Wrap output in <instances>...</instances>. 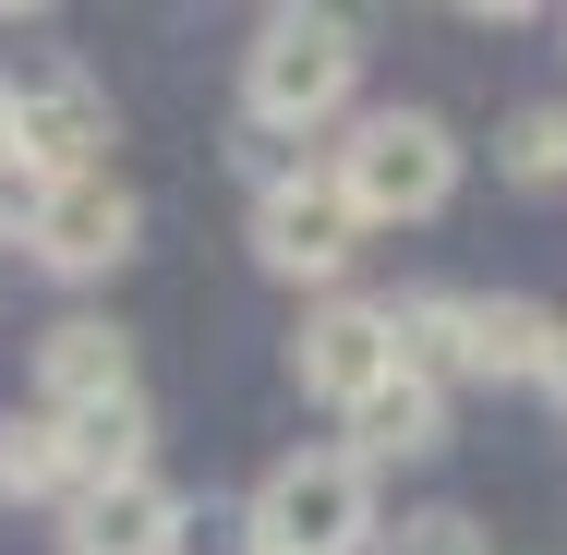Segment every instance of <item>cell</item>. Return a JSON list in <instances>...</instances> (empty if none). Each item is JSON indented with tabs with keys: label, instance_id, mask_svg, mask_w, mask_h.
I'll return each mask as SVG.
<instances>
[{
	"label": "cell",
	"instance_id": "6da1fadb",
	"mask_svg": "<svg viewBox=\"0 0 567 555\" xmlns=\"http://www.w3.org/2000/svg\"><path fill=\"white\" fill-rule=\"evenodd\" d=\"M362 85V24L350 12H266L254 49H241V133H315L350 110Z\"/></svg>",
	"mask_w": 567,
	"mask_h": 555
},
{
	"label": "cell",
	"instance_id": "7a4b0ae2",
	"mask_svg": "<svg viewBox=\"0 0 567 555\" xmlns=\"http://www.w3.org/2000/svg\"><path fill=\"white\" fill-rule=\"evenodd\" d=\"M327 182L350 194L362 229H411L458 194V133L435 110H362L339 133V157H327Z\"/></svg>",
	"mask_w": 567,
	"mask_h": 555
},
{
	"label": "cell",
	"instance_id": "3957f363",
	"mask_svg": "<svg viewBox=\"0 0 567 555\" xmlns=\"http://www.w3.org/2000/svg\"><path fill=\"white\" fill-rule=\"evenodd\" d=\"M362 544H386V520L350 446H290L254 483V555H362Z\"/></svg>",
	"mask_w": 567,
	"mask_h": 555
},
{
	"label": "cell",
	"instance_id": "277c9868",
	"mask_svg": "<svg viewBox=\"0 0 567 555\" xmlns=\"http://www.w3.org/2000/svg\"><path fill=\"white\" fill-rule=\"evenodd\" d=\"M12 145H24V169L37 182H85V169H110L97 145H110V85L85 73V61H37L24 85H12Z\"/></svg>",
	"mask_w": 567,
	"mask_h": 555
},
{
	"label": "cell",
	"instance_id": "5b68a950",
	"mask_svg": "<svg viewBox=\"0 0 567 555\" xmlns=\"http://www.w3.org/2000/svg\"><path fill=\"white\" fill-rule=\"evenodd\" d=\"M133 241H145V206L121 194L110 169L49 182V194H37V218H24V254H37L49 278H110V266H133Z\"/></svg>",
	"mask_w": 567,
	"mask_h": 555
},
{
	"label": "cell",
	"instance_id": "8992f818",
	"mask_svg": "<svg viewBox=\"0 0 567 555\" xmlns=\"http://www.w3.org/2000/svg\"><path fill=\"white\" fill-rule=\"evenodd\" d=\"M254 254L278 266V278H350V254H362V218H350V194L327 169H290V182H266L254 194Z\"/></svg>",
	"mask_w": 567,
	"mask_h": 555
},
{
	"label": "cell",
	"instance_id": "52a82bcc",
	"mask_svg": "<svg viewBox=\"0 0 567 555\" xmlns=\"http://www.w3.org/2000/svg\"><path fill=\"white\" fill-rule=\"evenodd\" d=\"M290 374H302V399H374L386 374H399V327H386V302H315L302 315V338H290Z\"/></svg>",
	"mask_w": 567,
	"mask_h": 555
},
{
	"label": "cell",
	"instance_id": "ba28073f",
	"mask_svg": "<svg viewBox=\"0 0 567 555\" xmlns=\"http://www.w3.org/2000/svg\"><path fill=\"white\" fill-rule=\"evenodd\" d=\"M61 520H73V555H182V532H194L182 495H169L157 471H133V483H85Z\"/></svg>",
	"mask_w": 567,
	"mask_h": 555
},
{
	"label": "cell",
	"instance_id": "9c48e42d",
	"mask_svg": "<svg viewBox=\"0 0 567 555\" xmlns=\"http://www.w3.org/2000/svg\"><path fill=\"white\" fill-rule=\"evenodd\" d=\"M97 399H133V338L110 315H61L37 338V411H97Z\"/></svg>",
	"mask_w": 567,
	"mask_h": 555
},
{
	"label": "cell",
	"instance_id": "30bf717a",
	"mask_svg": "<svg viewBox=\"0 0 567 555\" xmlns=\"http://www.w3.org/2000/svg\"><path fill=\"white\" fill-rule=\"evenodd\" d=\"M435 446H447V387L386 374L374 399H350V459H362V471H386V459H435Z\"/></svg>",
	"mask_w": 567,
	"mask_h": 555
},
{
	"label": "cell",
	"instance_id": "8fae6325",
	"mask_svg": "<svg viewBox=\"0 0 567 555\" xmlns=\"http://www.w3.org/2000/svg\"><path fill=\"white\" fill-rule=\"evenodd\" d=\"M49 423H61V459H73V495H85V483H133L145 446H157L145 387H133V399H97V411H49Z\"/></svg>",
	"mask_w": 567,
	"mask_h": 555
},
{
	"label": "cell",
	"instance_id": "7c38bea8",
	"mask_svg": "<svg viewBox=\"0 0 567 555\" xmlns=\"http://www.w3.org/2000/svg\"><path fill=\"white\" fill-rule=\"evenodd\" d=\"M544 350H556V315H544V302L471 290V374H483V387H544Z\"/></svg>",
	"mask_w": 567,
	"mask_h": 555
},
{
	"label": "cell",
	"instance_id": "4fadbf2b",
	"mask_svg": "<svg viewBox=\"0 0 567 555\" xmlns=\"http://www.w3.org/2000/svg\"><path fill=\"white\" fill-rule=\"evenodd\" d=\"M386 327H399V374H423V387L471 374V290H411V302H386Z\"/></svg>",
	"mask_w": 567,
	"mask_h": 555
},
{
	"label": "cell",
	"instance_id": "5bb4252c",
	"mask_svg": "<svg viewBox=\"0 0 567 555\" xmlns=\"http://www.w3.org/2000/svg\"><path fill=\"white\" fill-rule=\"evenodd\" d=\"M0 507H73V459L49 411H12L0 423Z\"/></svg>",
	"mask_w": 567,
	"mask_h": 555
},
{
	"label": "cell",
	"instance_id": "9a60e30c",
	"mask_svg": "<svg viewBox=\"0 0 567 555\" xmlns=\"http://www.w3.org/2000/svg\"><path fill=\"white\" fill-rule=\"evenodd\" d=\"M495 169H507L519 194H567V110H556V97H544V110H507Z\"/></svg>",
	"mask_w": 567,
	"mask_h": 555
},
{
	"label": "cell",
	"instance_id": "2e32d148",
	"mask_svg": "<svg viewBox=\"0 0 567 555\" xmlns=\"http://www.w3.org/2000/svg\"><path fill=\"white\" fill-rule=\"evenodd\" d=\"M386 555H483V532H471L458 507H411V520L386 532Z\"/></svg>",
	"mask_w": 567,
	"mask_h": 555
},
{
	"label": "cell",
	"instance_id": "e0dca14e",
	"mask_svg": "<svg viewBox=\"0 0 567 555\" xmlns=\"http://www.w3.org/2000/svg\"><path fill=\"white\" fill-rule=\"evenodd\" d=\"M544 399L567 411V315H556V350H544Z\"/></svg>",
	"mask_w": 567,
	"mask_h": 555
},
{
	"label": "cell",
	"instance_id": "ac0fdd59",
	"mask_svg": "<svg viewBox=\"0 0 567 555\" xmlns=\"http://www.w3.org/2000/svg\"><path fill=\"white\" fill-rule=\"evenodd\" d=\"M0 169H24V145H12V73H0Z\"/></svg>",
	"mask_w": 567,
	"mask_h": 555
},
{
	"label": "cell",
	"instance_id": "d6986e66",
	"mask_svg": "<svg viewBox=\"0 0 567 555\" xmlns=\"http://www.w3.org/2000/svg\"><path fill=\"white\" fill-rule=\"evenodd\" d=\"M241 555H254V544H241Z\"/></svg>",
	"mask_w": 567,
	"mask_h": 555
}]
</instances>
